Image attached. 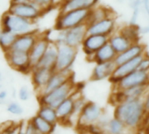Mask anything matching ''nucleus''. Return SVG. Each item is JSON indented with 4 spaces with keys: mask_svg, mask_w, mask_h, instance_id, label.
I'll use <instances>...</instances> for the list:
<instances>
[{
    "mask_svg": "<svg viewBox=\"0 0 149 134\" xmlns=\"http://www.w3.org/2000/svg\"><path fill=\"white\" fill-rule=\"evenodd\" d=\"M146 114L143 99L125 100L114 106L113 117L121 120L130 131L140 127Z\"/></svg>",
    "mask_w": 149,
    "mask_h": 134,
    "instance_id": "f257e3e1",
    "label": "nucleus"
},
{
    "mask_svg": "<svg viewBox=\"0 0 149 134\" xmlns=\"http://www.w3.org/2000/svg\"><path fill=\"white\" fill-rule=\"evenodd\" d=\"M77 90V85L74 83L73 78H71L65 83H64L58 88L52 90V92L44 95H38V102L40 105H46L56 108L61 102L70 97Z\"/></svg>",
    "mask_w": 149,
    "mask_h": 134,
    "instance_id": "f03ea898",
    "label": "nucleus"
},
{
    "mask_svg": "<svg viewBox=\"0 0 149 134\" xmlns=\"http://www.w3.org/2000/svg\"><path fill=\"white\" fill-rule=\"evenodd\" d=\"M0 28L11 31L15 35H22L35 31V22L23 18L5 11L0 18Z\"/></svg>",
    "mask_w": 149,
    "mask_h": 134,
    "instance_id": "7ed1b4c3",
    "label": "nucleus"
},
{
    "mask_svg": "<svg viewBox=\"0 0 149 134\" xmlns=\"http://www.w3.org/2000/svg\"><path fill=\"white\" fill-rule=\"evenodd\" d=\"M86 28V24H84L66 30L57 31L53 42L57 45L66 44L68 46L79 49L81 46L84 38L87 35Z\"/></svg>",
    "mask_w": 149,
    "mask_h": 134,
    "instance_id": "20e7f679",
    "label": "nucleus"
},
{
    "mask_svg": "<svg viewBox=\"0 0 149 134\" xmlns=\"http://www.w3.org/2000/svg\"><path fill=\"white\" fill-rule=\"evenodd\" d=\"M90 10H72L59 12L55 22V30H66L86 24Z\"/></svg>",
    "mask_w": 149,
    "mask_h": 134,
    "instance_id": "39448f33",
    "label": "nucleus"
},
{
    "mask_svg": "<svg viewBox=\"0 0 149 134\" xmlns=\"http://www.w3.org/2000/svg\"><path fill=\"white\" fill-rule=\"evenodd\" d=\"M78 49L68 46L66 44L58 45L57 60L55 64V71L57 72H72V67L76 60Z\"/></svg>",
    "mask_w": 149,
    "mask_h": 134,
    "instance_id": "423d86ee",
    "label": "nucleus"
},
{
    "mask_svg": "<svg viewBox=\"0 0 149 134\" xmlns=\"http://www.w3.org/2000/svg\"><path fill=\"white\" fill-rule=\"evenodd\" d=\"M103 112L104 110L98 104L87 101L79 115L77 120L78 126L86 128L89 126L96 124Z\"/></svg>",
    "mask_w": 149,
    "mask_h": 134,
    "instance_id": "0eeeda50",
    "label": "nucleus"
},
{
    "mask_svg": "<svg viewBox=\"0 0 149 134\" xmlns=\"http://www.w3.org/2000/svg\"><path fill=\"white\" fill-rule=\"evenodd\" d=\"M4 56L8 65L12 69L23 73L31 72V67L30 65L28 52L9 50L4 52Z\"/></svg>",
    "mask_w": 149,
    "mask_h": 134,
    "instance_id": "6e6552de",
    "label": "nucleus"
},
{
    "mask_svg": "<svg viewBox=\"0 0 149 134\" xmlns=\"http://www.w3.org/2000/svg\"><path fill=\"white\" fill-rule=\"evenodd\" d=\"M142 85H149V73L137 69L113 85V91H121Z\"/></svg>",
    "mask_w": 149,
    "mask_h": 134,
    "instance_id": "1a4fd4ad",
    "label": "nucleus"
},
{
    "mask_svg": "<svg viewBox=\"0 0 149 134\" xmlns=\"http://www.w3.org/2000/svg\"><path fill=\"white\" fill-rule=\"evenodd\" d=\"M8 11L16 16L35 22L38 19L44 10L33 3H24L19 4H10Z\"/></svg>",
    "mask_w": 149,
    "mask_h": 134,
    "instance_id": "9d476101",
    "label": "nucleus"
},
{
    "mask_svg": "<svg viewBox=\"0 0 149 134\" xmlns=\"http://www.w3.org/2000/svg\"><path fill=\"white\" fill-rule=\"evenodd\" d=\"M148 88L149 85H142L121 91H113L111 99L114 106L125 100L143 99Z\"/></svg>",
    "mask_w": 149,
    "mask_h": 134,
    "instance_id": "9b49d317",
    "label": "nucleus"
},
{
    "mask_svg": "<svg viewBox=\"0 0 149 134\" xmlns=\"http://www.w3.org/2000/svg\"><path fill=\"white\" fill-rule=\"evenodd\" d=\"M86 26V33L88 35H102L110 37L117 31L116 17L115 16L108 17Z\"/></svg>",
    "mask_w": 149,
    "mask_h": 134,
    "instance_id": "f8f14e48",
    "label": "nucleus"
},
{
    "mask_svg": "<svg viewBox=\"0 0 149 134\" xmlns=\"http://www.w3.org/2000/svg\"><path fill=\"white\" fill-rule=\"evenodd\" d=\"M108 37L102 35H86L84 38L81 48L86 58L89 59L100 48L108 43Z\"/></svg>",
    "mask_w": 149,
    "mask_h": 134,
    "instance_id": "ddd939ff",
    "label": "nucleus"
},
{
    "mask_svg": "<svg viewBox=\"0 0 149 134\" xmlns=\"http://www.w3.org/2000/svg\"><path fill=\"white\" fill-rule=\"evenodd\" d=\"M142 56H139L135 58H133L129 61H127L121 65H116L112 76L109 78V81L112 83V85H115L117 82H119L122 78L126 77L129 73L134 72L138 69L139 64L142 58Z\"/></svg>",
    "mask_w": 149,
    "mask_h": 134,
    "instance_id": "4468645a",
    "label": "nucleus"
},
{
    "mask_svg": "<svg viewBox=\"0 0 149 134\" xmlns=\"http://www.w3.org/2000/svg\"><path fill=\"white\" fill-rule=\"evenodd\" d=\"M50 42L51 40L46 36L42 35V34L39 35L36 43L34 44V45L29 51V60H30V65L31 69L38 64L39 59L42 58L46 49L48 48Z\"/></svg>",
    "mask_w": 149,
    "mask_h": 134,
    "instance_id": "2eb2a0df",
    "label": "nucleus"
},
{
    "mask_svg": "<svg viewBox=\"0 0 149 134\" xmlns=\"http://www.w3.org/2000/svg\"><path fill=\"white\" fill-rule=\"evenodd\" d=\"M39 35H40V33H38L36 31L18 35V36H17V37L10 50L20 51L29 53V51H31V49L36 43L37 39L38 38Z\"/></svg>",
    "mask_w": 149,
    "mask_h": 134,
    "instance_id": "dca6fc26",
    "label": "nucleus"
},
{
    "mask_svg": "<svg viewBox=\"0 0 149 134\" xmlns=\"http://www.w3.org/2000/svg\"><path fill=\"white\" fill-rule=\"evenodd\" d=\"M146 51H147V47L145 44H141V42L134 43L126 51L117 54L113 62L116 65H119L127 61H129L133 58L143 55Z\"/></svg>",
    "mask_w": 149,
    "mask_h": 134,
    "instance_id": "f3484780",
    "label": "nucleus"
},
{
    "mask_svg": "<svg viewBox=\"0 0 149 134\" xmlns=\"http://www.w3.org/2000/svg\"><path fill=\"white\" fill-rule=\"evenodd\" d=\"M53 72L54 70L47 68L34 67L31 69V81L38 93L45 86Z\"/></svg>",
    "mask_w": 149,
    "mask_h": 134,
    "instance_id": "a211bd4d",
    "label": "nucleus"
},
{
    "mask_svg": "<svg viewBox=\"0 0 149 134\" xmlns=\"http://www.w3.org/2000/svg\"><path fill=\"white\" fill-rule=\"evenodd\" d=\"M71 78H72V72H57L54 71L52 75L51 76L49 81L45 85V86L38 93V95H44L46 94L52 90L58 88L64 83H65L67 80H69Z\"/></svg>",
    "mask_w": 149,
    "mask_h": 134,
    "instance_id": "6ab92c4d",
    "label": "nucleus"
},
{
    "mask_svg": "<svg viewBox=\"0 0 149 134\" xmlns=\"http://www.w3.org/2000/svg\"><path fill=\"white\" fill-rule=\"evenodd\" d=\"M79 90H77L75 92H73L70 97L65 99L63 102H61L55 109L58 118V121H69L72 112H73V107H74V100L79 93Z\"/></svg>",
    "mask_w": 149,
    "mask_h": 134,
    "instance_id": "aec40b11",
    "label": "nucleus"
},
{
    "mask_svg": "<svg viewBox=\"0 0 149 134\" xmlns=\"http://www.w3.org/2000/svg\"><path fill=\"white\" fill-rule=\"evenodd\" d=\"M100 0H65L58 4L59 12L72 10H92L98 5Z\"/></svg>",
    "mask_w": 149,
    "mask_h": 134,
    "instance_id": "412c9836",
    "label": "nucleus"
},
{
    "mask_svg": "<svg viewBox=\"0 0 149 134\" xmlns=\"http://www.w3.org/2000/svg\"><path fill=\"white\" fill-rule=\"evenodd\" d=\"M57 54H58V45L53 41L51 40L49 46L46 49L45 52L44 53L42 58L39 59V61L34 67L47 68V69H52L55 71Z\"/></svg>",
    "mask_w": 149,
    "mask_h": 134,
    "instance_id": "4be33fe9",
    "label": "nucleus"
},
{
    "mask_svg": "<svg viewBox=\"0 0 149 134\" xmlns=\"http://www.w3.org/2000/svg\"><path fill=\"white\" fill-rule=\"evenodd\" d=\"M116 65L113 61L107 63L95 64L91 74V80L93 81H102L105 79H109L112 76Z\"/></svg>",
    "mask_w": 149,
    "mask_h": 134,
    "instance_id": "5701e85b",
    "label": "nucleus"
},
{
    "mask_svg": "<svg viewBox=\"0 0 149 134\" xmlns=\"http://www.w3.org/2000/svg\"><path fill=\"white\" fill-rule=\"evenodd\" d=\"M114 16H115V12L113 9L106 5L98 4L94 8L90 10L89 17L87 18L86 24L89 25L91 24H93L95 22L107 18L108 17H114Z\"/></svg>",
    "mask_w": 149,
    "mask_h": 134,
    "instance_id": "b1692460",
    "label": "nucleus"
},
{
    "mask_svg": "<svg viewBox=\"0 0 149 134\" xmlns=\"http://www.w3.org/2000/svg\"><path fill=\"white\" fill-rule=\"evenodd\" d=\"M117 53L113 49V47L110 45L109 43H107L104 44L101 48H100L90 58V61L94 62L95 64L100 63H107L113 61Z\"/></svg>",
    "mask_w": 149,
    "mask_h": 134,
    "instance_id": "393cba45",
    "label": "nucleus"
},
{
    "mask_svg": "<svg viewBox=\"0 0 149 134\" xmlns=\"http://www.w3.org/2000/svg\"><path fill=\"white\" fill-rule=\"evenodd\" d=\"M108 43L117 54L126 51L133 44V43L128 38H127L118 31H116L108 37Z\"/></svg>",
    "mask_w": 149,
    "mask_h": 134,
    "instance_id": "a878e982",
    "label": "nucleus"
},
{
    "mask_svg": "<svg viewBox=\"0 0 149 134\" xmlns=\"http://www.w3.org/2000/svg\"><path fill=\"white\" fill-rule=\"evenodd\" d=\"M131 131L126 126V125L115 117L109 119L106 127V133L111 134H128Z\"/></svg>",
    "mask_w": 149,
    "mask_h": 134,
    "instance_id": "bb28decb",
    "label": "nucleus"
},
{
    "mask_svg": "<svg viewBox=\"0 0 149 134\" xmlns=\"http://www.w3.org/2000/svg\"><path fill=\"white\" fill-rule=\"evenodd\" d=\"M31 123L33 124L34 127L36 128L37 132L41 134H52L55 129V126L45 120L44 119L40 118L39 116L36 115L31 119Z\"/></svg>",
    "mask_w": 149,
    "mask_h": 134,
    "instance_id": "cd10ccee",
    "label": "nucleus"
},
{
    "mask_svg": "<svg viewBox=\"0 0 149 134\" xmlns=\"http://www.w3.org/2000/svg\"><path fill=\"white\" fill-rule=\"evenodd\" d=\"M37 115L53 125H56L58 122V118L56 112V109L50 106L40 105V107L38 109Z\"/></svg>",
    "mask_w": 149,
    "mask_h": 134,
    "instance_id": "c85d7f7f",
    "label": "nucleus"
},
{
    "mask_svg": "<svg viewBox=\"0 0 149 134\" xmlns=\"http://www.w3.org/2000/svg\"><path fill=\"white\" fill-rule=\"evenodd\" d=\"M118 31L121 33L123 36H125L127 38H128L133 44L140 42L141 33L139 30V25H125L122 28H120Z\"/></svg>",
    "mask_w": 149,
    "mask_h": 134,
    "instance_id": "c756f323",
    "label": "nucleus"
},
{
    "mask_svg": "<svg viewBox=\"0 0 149 134\" xmlns=\"http://www.w3.org/2000/svg\"><path fill=\"white\" fill-rule=\"evenodd\" d=\"M16 37H17V35H15L11 31L0 28V48L1 50L3 52L9 51L11 48V45L13 44Z\"/></svg>",
    "mask_w": 149,
    "mask_h": 134,
    "instance_id": "7c9ffc66",
    "label": "nucleus"
},
{
    "mask_svg": "<svg viewBox=\"0 0 149 134\" xmlns=\"http://www.w3.org/2000/svg\"><path fill=\"white\" fill-rule=\"evenodd\" d=\"M6 111L10 114L16 115V116H19L24 113L23 106L16 101H11V102L8 103L6 106Z\"/></svg>",
    "mask_w": 149,
    "mask_h": 134,
    "instance_id": "2f4dec72",
    "label": "nucleus"
},
{
    "mask_svg": "<svg viewBox=\"0 0 149 134\" xmlns=\"http://www.w3.org/2000/svg\"><path fill=\"white\" fill-rule=\"evenodd\" d=\"M21 128L22 125L10 123V125L0 130V134H17Z\"/></svg>",
    "mask_w": 149,
    "mask_h": 134,
    "instance_id": "473e14b6",
    "label": "nucleus"
},
{
    "mask_svg": "<svg viewBox=\"0 0 149 134\" xmlns=\"http://www.w3.org/2000/svg\"><path fill=\"white\" fill-rule=\"evenodd\" d=\"M17 97H18L19 100H21L23 102L28 101L31 97V90L29 89V87L26 85L21 86L17 92Z\"/></svg>",
    "mask_w": 149,
    "mask_h": 134,
    "instance_id": "72a5a7b5",
    "label": "nucleus"
},
{
    "mask_svg": "<svg viewBox=\"0 0 149 134\" xmlns=\"http://www.w3.org/2000/svg\"><path fill=\"white\" fill-rule=\"evenodd\" d=\"M138 70H141L142 72H148L149 73V53L148 51H146L143 56H142V58L139 64V66H138Z\"/></svg>",
    "mask_w": 149,
    "mask_h": 134,
    "instance_id": "f704fd0d",
    "label": "nucleus"
},
{
    "mask_svg": "<svg viewBox=\"0 0 149 134\" xmlns=\"http://www.w3.org/2000/svg\"><path fill=\"white\" fill-rule=\"evenodd\" d=\"M31 3L38 5L43 10L49 9L51 6L54 5V0H30Z\"/></svg>",
    "mask_w": 149,
    "mask_h": 134,
    "instance_id": "c9c22d12",
    "label": "nucleus"
},
{
    "mask_svg": "<svg viewBox=\"0 0 149 134\" xmlns=\"http://www.w3.org/2000/svg\"><path fill=\"white\" fill-rule=\"evenodd\" d=\"M141 8L133 9V12H132V16H131L130 21H129V24L138 25V20H139V17H140V13H141Z\"/></svg>",
    "mask_w": 149,
    "mask_h": 134,
    "instance_id": "e433bc0d",
    "label": "nucleus"
},
{
    "mask_svg": "<svg viewBox=\"0 0 149 134\" xmlns=\"http://www.w3.org/2000/svg\"><path fill=\"white\" fill-rule=\"evenodd\" d=\"M24 134L38 133L36 128L34 127V126H33V124L31 123V120L27 122V124H26V126H25V127H24Z\"/></svg>",
    "mask_w": 149,
    "mask_h": 134,
    "instance_id": "4c0bfd02",
    "label": "nucleus"
},
{
    "mask_svg": "<svg viewBox=\"0 0 149 134\" xmlns=\"http://www.w3.org/2000/svg\"><path fill=\"white\" fill-rule=\"evenodd\" d=\"M128 5L132 10L134 9V8H141L142 0H129L128 1Z\"/></svg>",
    "mask_w": 149,
    "mask_h": 134,
    "instance_id": "58836bf2",
    "label": "nucleus"
},
{
    "mask_svg": "<svg viewBox=\"0 0 149 134\" xmlns=\"http://www.w3.org/2000/svg\"><path fill=\"white\" fill-rule=\"evenodd\" d=\"M143 104H144V108H145L146 113H149V88L148 89V91L143 98Z\"/></svg>",
    "mask_w": 149,
    "mask_h": 134,
    "instance_id": "ea45409f",
    "label": "nucleus"
},
{
    "mask_svg": "<svg viewBox=\"0 0 149 134\" xmlns=\"http://www.w3.org/2000/svg\"><path fill=\"white\" fill-rule=\"evenodd\" d=\"M8 98V92L6 90L1 89L0 90V103H3Z\"/></svg>",
    "mask_w": 149,
    "mask_h": 134,
    "instance_id": "a19ab883",
    "label": "nucleus"
},
{
    "mask_svg": "<svg viewBox=\"0 0 149 134\" xmlns=\"http://www.w3.org/2000/svg\"><path fill=\"white\" fill-rule=\"evenodd\" d=\"M149 19V0H142V6Z\"/></svg>",
    "mask_w": 149,
    "mask_h": 134,
    "instance_id": "79ce46f5",
    "label": "nucleus"
},
{
    "mask_svg": "<svg viewBox=\"0 0 149 134\" xmlns=\"http://www.w3.org/2000/svg\"><path fill=\"white\" fill-rule=\"evenodd\" d=\"M139 30H140V33L141 35L143 34V35H146V34H148L149 33V25H145L143 27L141 26H139Z\"/></svg>",
    "mask_w": 149,
    "mask_h": 134,
    "instance_id": "37998d69",
    "label": "nucleus"
},
{
    "mask_svg": "<svg viewBox=\"0 0 149 134\" xmlns=\"http://www.w3.org/2000/svg\"><path fill=\"white\" fill-rule=\"evenodd\" d=\"M30 2H31L30 0H10V4H19V3H30Z\"/></svg>",
    "mask_w": 149,
    "mask_h": 134,
    "instance_id": "c03bdc74",
    "label": "nucleus"
},
{
    "mask_svg": "<svg viewBox=\"0 0 149 134\" xmlns=\"http://www.w3.org/2000/svg\"><path fill=\"white\" fill-rule=\"evenodd\" d=\"M63 1H65V0H54V4H59L60 3H62Z\"/></svg>",
    "mask_w": 149,
    "mask_h": 134,
    "instance_id": "a18cd8bd",
    "label": "nucleus"
},
{
    "mask_svg": "<svg viewBox=\"0 0 149 134\" xmlns=\"http://www.w3.org/2000/svg\"><path fill=\"white\" fill-rule=\"evenodd\" d=\"M17 134H24V130H23V126H22V128L19 130V132H18V133Z\"/></svg>",
    "mask_w": 149,
    "mask_h": 134,
    "instance_id": "49530a36",
    "label": "nucleus"
},
{
    "mask_svg": "<svg viewBox=\"0 0 149 134\" xmlns=\"http://www.w3.org/2000/svg\"><path fill=\"white\" fill-rule=\"evenodd\" d=\"M3 80V73H2V72L0 71V82Z\"/></svg>",
    "mask_w": 149,
    "mask_h": 134,
    "instance_id": "de8ad7c7",
    "label": "nucleus"
},
{
    "mask_svg": "<svg viewBox=\"0 0 149 134\" xmlns=\"http://www.w3.org/2000/svg\"><path fill=\"white\" fill-rule=\"evenodd\" d=\"M100 134H111V133H102Z\"/></svg>",
    "mask_w": 149,
    "mask_h": 134,
    "instance_id": "09e8293b",
    "label": "nucleus"
},
{
    "mask_svg": "<svg viewBox=\"0 0 149 134\" xmlns=\"http://www.w3.org/2000/svg\"><path fill=\"white\" fill-rule=\"evenodd\" d=\"M36 134H41V133H36Z\"/></svg>",
    "mask_w": 149,
    "mask_h": 134,
    "instance_id": "8fccbe9b",
    "label": "nucleus"
}]
</instances>
